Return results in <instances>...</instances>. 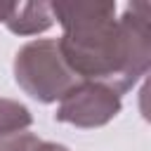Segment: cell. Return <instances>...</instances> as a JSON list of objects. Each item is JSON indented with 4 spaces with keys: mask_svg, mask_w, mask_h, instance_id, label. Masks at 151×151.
<instances>
[{
    "mask_svg": "<svg viewBox=\"0 0 151 151\" xmlns=\"http://www.w3.org/2000/svg\"><path fill=\"white\" fill-rule=\"evenodd\" d=\"M54 21L64 28L57 40L66 66L78 80L130 92L151 66V5L130 2L116 19L111 0L50 2Z\"/></svg>",
    "mask_w": 151,
    "mask_h": 151,
    "instance_id": "1",
    "label": "cell"
},
{
    "mask_svg": "<svg viewBox=\"0 0 151 151\" xmlns=\"http://www.w3.org/2000/svg\"><path fill=\"white\" fill-rule=\"evenodd\" d=\"M12 71L17 85L40 104H52L61 99L71 87L80 83L76 73L66 66L59 52V42L52 38L21 45L14 54Z\"/></svg>",
    "mask_w": 151,
    "mask_h": 151,
    "instance_id": "2",
    "label": "cell"
},
{
    "mask_svg": "<svg viewBox=\"0 0 151 151\" xmlns=\"http://www.w3.org/2000/svg\"><path fill=\"white\" fill-rule=\"evenodd\" d=\"M120 109H123V101L118 92L99 83L80 80L59 99L54 120L68 123L76 127H101L111 123L120 113Z\"/></svg>",
    "mask_w": 151,
    "mask_h": 151,
    "instance_id": "3",
    "label": "cell"
},
{
    "mask_svg": "<svg viewBox=\"0 0 151 151\" xmlns=\"http://www.w3.org/2000/svg\"><path fill=\"white\" fill-rule=\"evenodd\" d=\"M2 24L17 35H38L54 24V17L50 2H12Z\"/></svg>",
    "mask_w": 151,
    "mask_h": 151,
    "instance_id": "4",
    "label": "cell"
},
{
    "mask_svg": "<svg viewBox=\"0 0 151 151\" xmlns=\"http://www.w3.org/2000/svg\"><path fill=\"white\" fill-rule=\"evenodd\" d=\"M31 123H33V116L21 101L0 97V137L24 132L31 127Z\"/></svg>",
    "mask_w": 151,
    "mask_h": 151,
    "instance_id": "5",
    "label": "cell"
},
{
    "mask_svg": "<svg viewBox=\"0 0 151 151\" xmlns=\"http://www.w3.org/2000/svg\"><path fill=\"white\" fill-rule=\"evenodd\" d=\"M40 144V139L33 132H17L0 137V151H33Z\"/></svg>",
    "mask_w": 151,
    "mask_h": 151,
    "instance_id": "6",
    "label": "cell"
},
{
    "mask_svg": "<svg viewBox=\"0 0 151 151\" xmlns=\"http://www.w3.org/2000/svg\"><path fill=\"white\" fill-rule=\"evenodd\" d=\"M33 151H68L64 144H57V142H42L40 139V144L33 149Z\"/></svg>",
    "mask_w": 151,
    "mask_h": 151,
    "instance_id": "7",
    "label": "cell"
},
{
    "mask_svg": "<svg viewBox=\"0 0 151 151\" xmlns=\"http://www.w3.org/2000/svg\"><path fill=\"white\" fill-rule=\"evenodd\" d=\"M9 7H12V2H0V21H5V19H7Z\"/></svg>",
    "mask_w": 151,
    "mask_h": 151,
    "instance_id": "8",
    "label": "cell"
}]
</instances>
